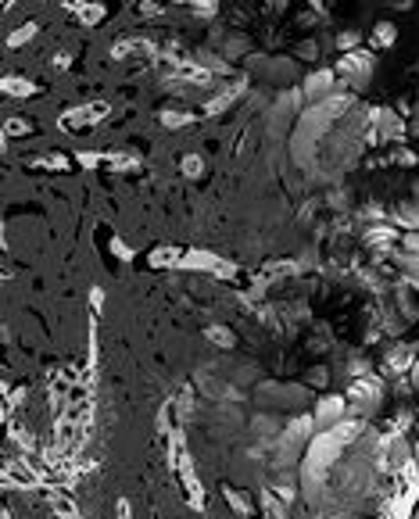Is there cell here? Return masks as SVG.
I'll return each instance as SVG.
<instances>
[{"label":"cell","mask_w":419,"mask_h":519,"mask_svg":"<svg viewBox=\"0 0 419 519\" xmlns=\"http://www.w3.org/2000/svg\"><path fill=\"white\" fill-rule=\"evenodd\" d=\"M369 44H373L376 51L394 47V44H398V26H394V22H387V19H380V22L373 26V33H369Z\"/></svg>","instance_id":"9a60e30c"},{"label":"cell","mask_w":419,"mask_h":519,"mask_svg":"<svg viewBox=\"0 0 419 519\" xmlns=\"http://www.w3.org/2000/svg\"><path fill=\"white\" fill-rule=\"evenodd\" d=\"M337 51H340V54H355V51H362V33H358V29H344V33H337Z\"/></svg>","instance_id":"603a6c76"},{"label":"cell","mask_w":419,"mask_h":519,"mask_svg":"<svg viewBox=\"0 0 419 519\" xmlns=\"http://www.w3.org/2000/svg\"><path fill=\"white\" fill-rule=\"evenodd\" d=\"M111 251H115V254L122 258V262H129V258H133V251H129V247H126L122 240H111Z\"/></svg>","instance_id":"8d00e7d4"},{"label":"cell","mask_w":419,"mask_h":519,"mask_svg":"<svg viewBox=\"0 0 419 519\" xmlns=\"http://www.w3.org/2000/svg\"><path fill=\"white\" fill-rule=\"evenodd\" d=\"M158 122H161L165 129H183V126H190V122H193V111H183V108H165V111L158 115Z\"/></svg>","instance_id":"44dd1931"},{"label":"cell","mask_w":419,"mask_h":519,"mask_svg":"<svg viewBox=\"0 0 419 519\" xmlns=\"http://www.w3.org/2000/svg\"><path fill=\"white\" fill-rule=\"evenodd\" d=\"M348 419H365V415H373L376 408H380V398H383V383L380 380H373V376H365V380H355L351 387H348Z\"/></svg>","instance_id":"7a4b0ae2"},{"label":"cell","mask_w":419,"mask_h":519,"mask_svg":"<svg viewBox=\"0 0 419 519\" xmlns=\"http://www.w3.org/2000/svg\"><path fill=\"white\" fill-rule=\"evenodd\" d=\"M143 44H147V40H133V36H126V40H118V44L111 47V58H133V54L147 51Z\"/></svg>","instance_id":"cb8c5ba5"},{"label":"cell","mask_w":419,"mask_h":519,"mask_svg":"<svg viewBox=\"0 0 419 519\" xmlns=\"http://www.w3.org/2000/svg\"><path fill=\"white\" fill-rule=\"evenodd\" d=\"M47 501H51V508H54L61 519H79V508L72 505V498H69L65 490H47Z\"/></svg>","instance_id":"e0dca14e"},{"label":"cell","mask_w":419,"mask_h":519,"mask_svg":"<svg viewBox=\"0 0 419 519\" xmlns=\"http://www.w3.org/2000/svg\"><path fill=\"white\" fill-rule=\"evenodd\" d=\"M365 243H369V251H394L401 240H398V229L390 222H383V226H369L365 229Z\"/></svg>","instance_id":"7c38bea8"},{"label":"cell","mask_w":419,"mask_h":519,"mask_svg":"<svg viewBox=\"0 0 419 519\" xmlns=\"http://www.w3.org/2000/svg\"><path fill=\"white\" fill-rule=\"evenodd\" d=\"M294 58H301V61H315V58H319V44H315V40H298Z\"/></svg>","instance_id":"f546056e"},{"label":"cell","mask_w":419,"mask_h":519,"mask_svg":"<svg viewBox=\"0 0 419 519\" xmlns=\"http://www.w3.org/2000/svg\"><path fill=\"white\" fill-rule=\"evenodd\" d=\"M369 119H373V129L380 140H401L408 133V122L398 119L390 108H369Z\"/></svg>","instance_id":"30bf717a"},{"label":"cell","mask_w":419,"mask_h":519,"mask_svg":"<svg viewBox=\"0 0 419 519\" xmlns=\"http://www.w3.org/2000/svg\"><path fill=\"white\" fill-rule=\"evenodd\" d=\"M362 430H365L362 419H344L340 426L312 437V444L305 448V458H301V490L308 498L323 490V483L330 480L333 462H340V455L362 437Z\"/></svg>","instance_id":"6da1fadb"},{"label":"cell","mask_w":419,"mask_h":519,"mask_svg":"<svg viewBox=\"0 0 419 519\" xmlns=\"http://www.w3.org/2000/svg\"><path fill=\"white\" fill-rule=\"evenodd\" d=\"M401 254L419 258V233H405V236H401Z\"/></svg>","instance_id":"836d02e7"},{"label":"cell","mask_w":419,"mask_h":519,"mask_svg":"<svg viewBox=\"0 0 419 519\" xmlns=\"http://www.w3.org/2000/svg\"><path fill=\"white\" fill-rule=\"evenodd\" d=\"M390 222L401 226L405 233H419V204L415 201H401L390 208Z\"/></svg>","instance_id":"4fadbf2b"},{"label":"cell","mask_w":419,"mask_h":519,"mask_svg":"<svg viewBox=\"0 0 419 519\" xmlns=\"http://www.w3.org/2000/svg\"><path fill=\"white\" fill-rule=\"evenodd\" d=\"M33 36H36V22H26V26H19V29L8 36V47H11V51H19V47H26Z\"/></svg>","instance_id":"d4e9b609"},{"label":"cell","mask_w":419,"mask_h":519,"mask_svg":"<svg viewBox=\"0 0 419 519\" xmlns=\"http://www.w3.org/2000/svg\"><path fill=\"white\" fill-rule=\"evenodd\" d=\"M204 337L212 341L216 348H233V333H230L226 326H208V330H204Z\"/></svg>","instance_id":"4316f807"},{"label":"cell","mask_w":419,"mask_h":519,"mask_svg":"<svg viewBox=\"0 0 419 519\" xmlns=\"http://www.w3.org/2000/svg\"><path fill=\"white\" fill-rule=\"evenodd\" d=\"M408 136H419V119H408Z\"/></svg>","instance_id":"f35d334b"},{"label":"cell","mask_w":419,"mask_h":519,"mask_svg":"<svg viewBox=\"0 0 419 519\" xmlns=\"http://www.w3.org/2000/svg\"><path fill=\"white\" fill-rule=\"evenodd\" d=\"M312 419H315V430H319V433L340 426V423L348 419V398H344V394H323V398L315 401V408H312Z\"/></svg>","instance_id":"277c9868"},{"label":"cell","mask_w":419,"mask_h":519,"mask_svg":"<svg viewBox=\"0 0 419 519\" xmlns=\"http://www.w3.org/2000/svg\"><path fill=\"white\" fill-rule=\"evenodd\" d=\"M69 11H76V19L79 22H86V26H97L104 15H108V8L104 4H65Z\"/></svg>","instance_id":"ac0fdd59"},{"label":"cell","mask_w":419,"mask_h":519,"mask_svg":"<svg viewBox=\"0 0 419 519\" xmlns=\"http://www.w3.org/2000/svg\"><path fill=\"white\" fill-rule=\"evenodd\" d=\"M108 165H111V168L129 172V168H136V165H140V158H136V154H108Z\"/></svg>","instance_id":"4dcf8cb0"},{"label":"cell","mask_w":419,"mask_h":519,"mask_svg":"<svg viewBox=\"0 0 419 519\" xmlns=\"http://www.w3.org/2000/svg\"><path fill=\"white\" fill-rule=\"evenodd\" d=\"M0 94H4L8 101H26V97H36L40 86L33 79H26V76H4L0 79Z\"/></svg>","instance_id":"8fae6325"},{"label":"cell","mask_w":419,"mask_h":519,"mask_svg":"<svg viewBox=\"0 0 419 519\" xmlns=\"http://www.w3.org/2000/svg\"><path fill=\"white\" fill-rule=\"evenodd\" d=\"M383 366H387V373H408V369L415 366V358H412V351H408L405 344H394V348L387 351Z\"/></svg>","instance_id":"2e32d148"},{"label":"cell","mask_w":419,"mask_h":519,"mask_svg":"<svg viewBox=\"0 0 419 519\" xmlns=\"http://www.w3.org/2000/svg\"><path fill=\"white\" fill-rule=\"evenodd\" d=\"M394 161H398L401 168H412V165H419V154L408 151V147H394Z\"/></svg>","instance_id":"1f68e13d"},{"label":"cell","mask_w":419,"mask_h":519,"mask_svg":"<svg viewBox=\"0 0 419 519\" xmlns=\"http://www.w3.org/2000/svg\"><path fill=\"white\" fill-rule=\"evenodd\" d=\"M183 254L186 251H176V247H158V251H151V266L154 269H172V266H183Z\"/></svg>","instance_id":"d6986e66"},{"label":"cell","mask_w":419,"mask_h":519,"mask_svg":"<svg viewBox=\"0 0 419 519\" xmlns=\"http://www.w3.org/2000/svg\"><path fill=\"white\" fill-rule=\"evenodd\" d=\"M179 168H183V176H186V179H197V176L204 172V158H201V154H183Z\"/></svg>","instance_id":"484cf974"},{"label":"cell","mask_w":419,"mask_h":519,"mask_svg":"<svg viewBox=\"0 0 419 519\" xmlns=\"http://www.w3.org/2000/svg\"><path fill=\"white\" fill-rule=\"evenodd\" d=\"M179 269H193V273H216V276H233L237 269L223 258H216L212 251H186L183 254V266Z\"/></svg>","instance_id":"9c48e42d"},{"label":"cell","mask_w":419,"mask_h":519,"mask_svg":"<svg viewBox=\"0 0 419 519\" xmlns=\"http://www.w3.org/2000/svg\"><path fill=\"white\" fill-rule=\"evenodd\" d=\"M333 86H337V69H319V72H308V76L301 79V94H305V101H312V104L330 101V97H333Z\"/></svg>","instance_id":"52a82bcc"},{"label":"cell","mask_w":419,"mask_h":519,"mask_svg":"<svg viewBox=\"0 0 419 519\" xmlns=\"http://www.w3.org/2000/svg\"><path fill=\"white\" fill-rule=\"evenodd\" d=\"M111 108L104 101H94V104H76V108H65L58 115V129L61 133H90Z\"/></svg>","instance_id":"3957f363"},{"label":"cell","mask_w":419,"mask_h":519,"mask_svg":"<svg viewBox=\"0 0 419 519\" xmlns=\"http://www.w3.org/2000/svg\"><path fill=\"white\" fill-rule=\"evenodd\" d=\"M244 90H248V79H237V83H230L223 94H216L212 101L204 104V111H208V115H219V111H226V108H230V104H233V101L244 94Z\"/></svg>","instance_id":"5bb4252c"},{"label":"cell","mask_w":419,"mask_h":519,"mask_svg":"<svg viewBox=\"0 0 419 519\" xmlns=\"http://www.w3.org/2000/svg\"><path fill=\"white\" fill-rule=\"evenodd\" d=\"M140 11H143V15L151 19V15H154V11H161V8H158V4H140Z\"/></svg>","instance_id":"74e56055"},{"label":"cell","mask_w":419,"mask_h":519,"mask_svg":"<svg viewBox=\"0 0 419 519\" xmlns=\"http://www.w3.org/2000/svg\"><path fill=\"white\" fill-rule=\"evenodd\" d=\"M412 519H419V512H415V515H412Z\"/></svg>","instance_id":"ab89813d"},{"label":"cell","mask_w":419,"mask_h":519,"mask_svg":"<svg viewBox=\"0 0 419 519\" xmlns=\"http://www.w3.org/2000/svg\"><path fill=\"white\" fill-rule=\"evenodd\" d=\"M248 65L258 69L269 83H280V86L298 79V61L294 58H248Z\"/></svg>","instance_id":"8992f818"},{"label":"cell","mask_w":419,"mask_h":519,"mask_svg":"<svg viewBox=\"0 0 419 519\" xmlns=\"http://www.w3.org/2000/svg\"><path fill=\"white\" fill-rule=\"evenodd\" d=\"M262 401H266V405H280V408H294V412H298V408L308 405V390H305V387H291V383H287L283 390H280V383H262ZM298 415H301V412H298Z\"/></svg>","instance_id":"ba28073f"},{"label":"cell","mask_w":419,"mask_h":519,"mask_svg":"<svg viewBox=\"0 0 419 519\" xmlns=\"http://www.w3.org/2000/svg\"><path fill=\"white\" fill-rule=\"evenodd\" d=\"M44 168H69V158L65 154H47V161H40Z\"/></svg>","instance_id":"d590c367"},{"label":"cell","mask_w":419,"mask_h":519,"mask_svg":"<svg viewBox=\"0 0 419 519\" xmlns=\"http://www.w3.org/2000/svg\"><path fill=\"white\" fill-rule=\"evenodd\" d=\"M76 158H79V165H86V168H97V165L108 161V154H101V151H79Z\"/></svg>","instance_id":"d6a6232c"},{"label":"cell","mask_w":419,"mask_h":519,"mask_svg":"<svg viewBox=\"0 0 419 519\" xmlns=\"http://www.w3.org/2000/svg\"><path fill=\"white\" fill-rule=\"evenodd\" d=\"M223 498L241 512V515H251L255 512V505H251V494H244V490H237V487H230V483H223Z\"/></svg>","instance_id":"7402d4cb"},{"label":"cell","mask_w":419,"mask_h":519,"mask_svg":"<svg viewBox=\"0 0 419 519\" xmlns=\"http://www.w3.org/2000/svg\"><path fill=\"white\" fill-rule=\"evenodd\" d=\"M219 47H223V54H226V58H241V54H248L251 40H248L244 33H226Z\"/></svg>","instance_id":"ffe728a7"},{"label":"cell","mask_w":419,"mask_h":519,"mask_svg":"<svg viewBox=\"0 0 419 519\" xmlns=\"http://www.w3.org/2000/svg\"><path fill=\"white\" fill-rule=\"evenodd\" d=\"M308 383H312V387H326V383H330V369H326V366L308 369Z\"/></svg>","instance_id":"e575fe53"},{"label":"cell","mask_w":419,"mask_h":519,"mask_svg":"<svg viewBox=\"0 0 419 519\" xmlns=\"http://www.w3.org/2000/svg\"><path fill=\"white\" fill-rule=\"evenodd\" d=\"M373 69H376V54H373V51L340 54V65H337L340 79H348V83H355V86H365L369 76H373Z\"/></svg>","instance_id":"5b68a950"},{"label":"cell","mask_w":419,"mask_h":519,"mask_svg":"<svg viewBox=\"0 0 419 519\" xmlns=\"http://www.w3.org/2000/svg\"><path fill=\"white\" fill-rule=\"evenodd\" d=\"M190 11H193L197 19H204V22H212V19L219 15V0H201V4H190Z\"/></svg>","instance_id":"f1b7e54d"},{"label":"cell","mask_w":419,"mask_h":519,"mask_svg":"<svg viewBox=\"0 0 419 519\" xmlns=\"http://www.w3.org/2000/svg\"><path fill=\"white\" fill-rule=\"evenodd\" d=\"M33 133V119H8L4 122V136H29Z\"/></svg>","instance_id":"83f0119b"}]
</instances>
